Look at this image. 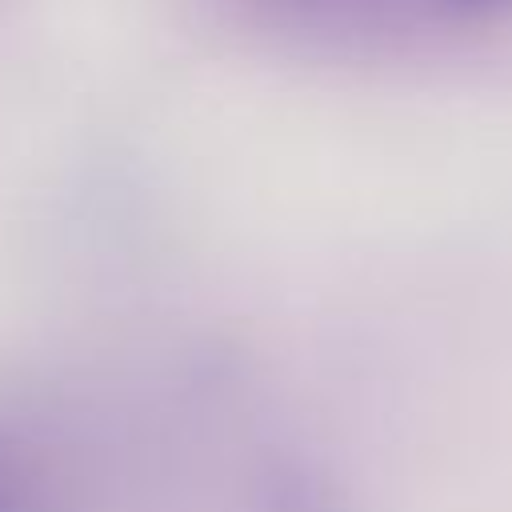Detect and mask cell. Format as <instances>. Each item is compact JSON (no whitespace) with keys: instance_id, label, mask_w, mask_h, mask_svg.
I'll return each mask as SVG.
<instances>
[{"instance_id":"1","label":"cell","mask_w":512,"mask_h":512,"mask_svg":"<svg viewBox=\"0 0 512 512\" xmlns=\"http://www.w3.org/2000/svg\"><path fill=\"white\" fill-rule=\"evenodd\" d=\"M448 12H460V16H492V12H504L512 8V0H440Z\"/></svg>"}]
</instances>
